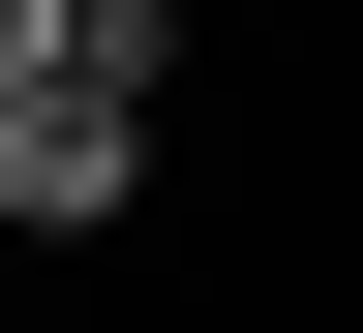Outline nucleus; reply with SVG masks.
<instances>
[{"mask_svg": "<svg viewBox=\"0 0 363 333\" xmlns=\"http://www.w3.org/2000/svg\"><path fill=\"white\" fill-rule=\"evenodd\" d=\"M121 182H152V91H121V61H61V91H0V212H30V243H91Z\"/></svg>", "mask_w": 363, "mask_h": 333, "instance_id": "nucleus-1", "label": "nucleus"}, {"mask_svg": "<svg viewBox=\"0 0 363 333\" xmlns=\"http://www.w3.org/2000/svg\"><path fill=\"white\" fill-rule=\"evenodd\" d=\"M0 91H61V0H0Z\"/></svg>", "mask_w": 363, "mask_h": 333, "instance_id": "nucleus-2", "label": "nucleus"}]
</instances>
